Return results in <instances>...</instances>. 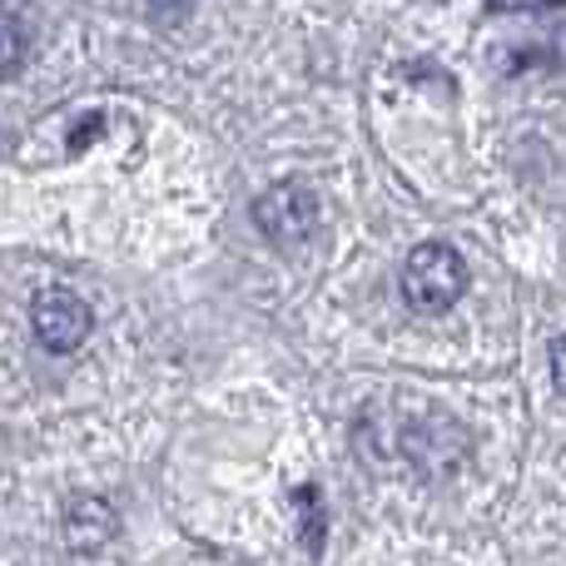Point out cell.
<instances>
[{"label": "cell", "mask_w": 566, "mask_h": 566, "mask_svg": "<svg viewBox=\"0 0 566 566\" xmlns=\"http://www.w3.org/2000/svg\"><path fill=\"white\" fill-rule=\"evenodd\" d=\"M547 6H562V0H488L492 15H522V10H547Z\"/></svg>", "instance_id": "obj_8"}, {"label": "cell", "mask_w": 566, "mask_h": 566, "mask_svg": "<svg viewBox=\"0 0 566 566\" xmlns=\"http://www.w3.org/2000/svg\"><path fill=\"white\" fill-rule=\"evenodd\" d=\"M149 6H155L165 20H175V15H185V10H189V0H149Z\"/></svg>", "instance_id": "obj_10"}, {"label": "cell", "mask_w": 566, "mask_h": 566, "mask_svg": "<svg viewBox=\"0 0 566 566\" xmlns=\"http://www.w3.org/2000/svg\"><path fill=\"white\" fill-rule=\"evenodd\" d=\"M468 289V269L448 244H418L402 264V298L418 313H448Z\"/></svg>", "instance_id": "obj_1"}, {"label": "cell", "mask_w": 566, "mask_h": 566, "mask_svg": "<svg viewBox=\"0 0 566 566\" xmlns=\"http://www.w3.org/2000/svg\"><path fill=\"white\" fill-rule=\"evenodd\" d=\"M408 452L422 472L448 478V472H458L462 458H468V432H462L452 418H428L408 432Z\"/></svg>", "instance_id": "obj_4"}, {"label": "cell", "mask_w": 566, "mask_h": 566, "mask_svg": "<svg viewBox=\"0 0 566 566\" xmlns=\"http://www.w3.org/2000/svg\"><path fill=\"white\" fill-rule=\"evenodd\" d=\"M298 512H303V547L318 552V542H323V502H318V488H298Z\"/></svg>", "instance_id": "obj_7"}, {"label": "cell", "mask_w": 566, "mask_h": 566, "mask_svg": "<svg viewBox=\"0 0 566 566\" xmlns=\"http://www.w3.org/2000/svg\"><path fill=\"white\" fill-rule=\"evenodd\" d=\"M115 507L109 502H99V497H75L70 502V512H65V542L75 552H90V547H99V542H109L115 537Z\"/></svg>", "instance_id": "obj_5"}, {"label": "cell", "mask_w": 566, "mask_h": 566, "mask_svg": "<svg viewBox=\"0 0 566 566\" xmlns=\"http://www.w3.org/2000/svg\"><path fill=\"white\" fill-rule=\"evenodd\" d=\"M20 65H25V25L10 6H0V80L20 75Z\"/></svg>", "instance_id": "obj_6"}, {"label": "cell", "mask_w": 566, "mask_h": 566, "mask_svg": "<svg viewBox=\"0 0 566 566\" xmlns=\"http://www.w3.org/2000/svg\"><path fill=\"white\" fill-rule=\"evenodd\" d=\"M552 382H557V392L566 398V338L552 343Z\"/></svg>", "instance_id": "obj_9"}, {"label": "cell", "mask_w": 566, "mask_h": 566, "mask_svg": "<svg viewBox=\"0 0 566 566\" xmlns=\"http://www.w3.org/2000/svg\"><path fill=\"white\" fill-rule=\"evenodd\" d=\"M254 224H259V234H264L269 244L298 249L303 239L313 234V224H318V199H313L308 185L283 179V185H274L269 195L254 199Z\"/></svg>", "instance_id": "obj_2"}, {"label": "cell", "mask_w": 566, "mask_h": 566, "mask_svg": "<svg viewBox=\"0 0 566 566\" xmlns=\"http://www.w3.org/2000/svg\"><path fill=\"white\" fill-rule=\"evenodd\" d=\"M90 303L70 289H45L30 303V328L45 353H75L90 338Z\"/></svg>", "instance_id": "obj_3"}]
</instances>
